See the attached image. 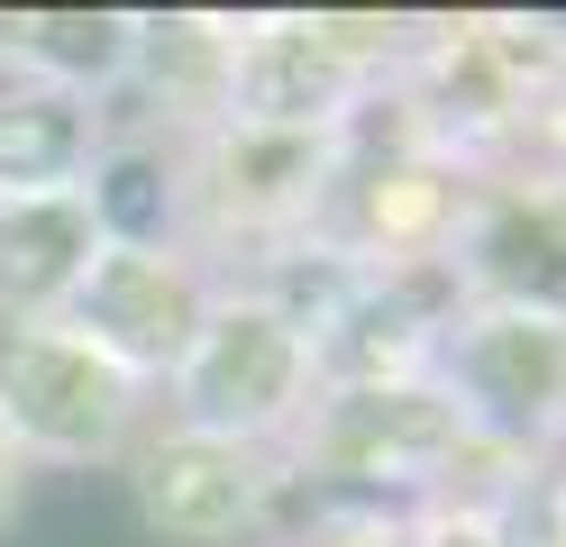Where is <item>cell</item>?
I'll return each mask as SVG.
<instances>
[{
  "label": "cell",
  "mask_w": 566,
  "mask_h": 547,
  "mask_svg": "<svg viewBox=\"0 0 566 547\" xmlns=\"http://www.w3.org/2000/svg\"><path fill=\"white\" fill-rule=\"evenodd\" d=\"M174 429L192 438H229V448H283L302 438L311 401H321V356H311V328L293 311H274L256 283H220L210 311L192 328L184 365L165 375Z\"/></svg>",
  "instance_id": "1"
},
{
  "label": "cell",
  "mask_w": 566,
  "mask_h": 547,
  "mask_svg": "<svg viewBox=\"0 0 566 547\" xmlns=\"http://www.w3.org/2000/svg\"><path fill=\"white\" fill-rule=\"evenodd\" d=\"M147 392L64 319L0 328V429L28 465H119L147 429Z\"/></svg>",
  "instance_id": "2"
},
{
  "label": "cell",
  "mask_w": 566,
  "mask_h": 547,
  "mask_svg": "<svg viewBox=\"0 0 566 547\" xmlns=\"http://www.w3.org/2000/svg\"><path fill=\"white\" fill-rule=\"evenodd\" d=\"M439 392L493 448H548L566 429V319L530 311H457L439 338Z\"/></svg>",
  "instance_id": "3"
},
{
  "label": "cell",
  "mask_w": 566,
  "mask_h": 547,
  "mask_svg": "<svg viewBox=\"0 0 566 547\" xmlns=\"http://www.w3.org/2000/svg\"><path fill=\"white\" fill-rule=\"evenodd\" d=\"M210 292L220 283H210V265L192 246H101L83 292L64 302V328L92 338L101 356H119L137 383H165L192 347Z\"/></svg>",
  "instance_id": "4"
},
{
  "label": "cell",
  "mask_w": 566,
  "mask_h": 547,
  "mask_svg": "<svg viewBox=\"0 0 566 547\" xmlns=\"http://www.w3.org/2000/svg\"><path fill=\"white\" fill-rule=\"evenodd\" d=\"M302 456L338 484H439L467 456V420L439 383H347L311 401Z\"/></svg>",
  "instance_id": "5"
},
{
  "label": "cell",
  "mask_w": 566,
  "mask_h": 547,
  "mask_svg": "<svg viewBox=\"0 0 566 547\" xmlns=\"http://www.w3.org/2000/svg\"><path fill=\"white\" fill-rule=\"evenodd\" d=\"M366 64L338 46L321 19H274L229 36V83L210 128H256V137H338V119L357 109Z\"/></svg>",
  "instance_id": "6"
},
{
  "label": "cell",
  "mask_w": 566,
  "mask_h": 547,
  "mask_svg": "<svg viewBox=\"0 0 566 547\" xmlns=\"http://www.w3.org/2000/svg\"><path fill=\"white\" fill-rule=\"evenodd\" d=\"M128 484H137V520L174 547H229L265 520V502L283 484V448H229V438H137L128 448Z\"/></svg>",
  "instance_id": "7"
},
{
  "label": "cell",
  "mask_w": 566,
  "mask_h": 547,
  "mask_svg": "<svg viewBox=\"0 0 566 547\" xmlns=\"http://www.w3.org/2000/svg\"><path fill=\"white\" fill-rule=\"evenodd\" d=\"M439 265L457 283V302L475 292V311L566 319V201L557 192H484V201H467Z\"/></svg>",
  "instance_id": "8"
},
{
  "label": "cell",
  "mask_w": 566,
  "mask_h": 547,
  "mask_svg": "<svg viewBox=\"0 0 566 547\" xmlns=\"http://www.w3.org/2000/svg\"><path fill=\"white\" fill-rule=\"evenodd\" d=\"M329 192V137H256V128H201L192 146V210L238 229H293Z\"/></svg>",
  "instance_id": "9"
},
{
  "label": "cell",
  "mask_w": 566,
  "mask_h": 547,
  "mask_svg": "<svg viewBox=\"0 0 566 547\" xmlns=\"http://www.w3.org/2000/svg\"><path fill=\"white\" fill-rule=\"evenodd\" d=\"M111 246L83 192H28L0 201V328H38L64 319V302L83 292L92 255Z\"/></svg>",
  "instance_id": "10"
},
{
  "label": "cell",
  "mask_w": 566,
  "mask_h": 547,
  "mask_svg": "<svg viewBox=\"0 0 566 547\" xmlns=\"http://www.w3.org/2000/svg\"><path fill=\"white\" fill-rule=\"evenodd\" d=\"M101 146H111V109H101L92 92L28 83V73L0 83V201L83 192V173L101 165Z\"/></svg>",
  "instance_id": "11"
},
{
  "label": "cell",
  "mask_w": 566,
  "mask_h": 547,
  "mask_svg": "<svg viewBox=\"0 0 566 547\" xmlns=\"http://www.w3.org/2000/svg\"><path fill=\"white\" fill-rule=\"evenodd\" d=\"M83 201L111 246H192V146L111 128L101 165L83 173Z\"/></svg>",
  "instance_id": "12"
},
{
  "label": "cell",
  "mask_w": 566,
  "mask_h": 547,
  "mask_svg": "<svg viewBox=\"0 0 566 547\" xmlns=\"http://www.w3.org/2000/svg\"><path fill=\"white\" fill-rule=\"evenodd\" d=\"M137 36H147L137 10H19V19H0V55L28 83H64V92L111 101L137 64Z\"/></svg>",
  "instance_id": "13"
},
{
  "label": "cell",
  "mask_w": 566,
  "mask_h": 547,
  "mask_svg": "<svg viewBox=\"0 0 566 547\" xmlns=\"http://www.w3.org/2000/svg\"><path fill=\"white\" fill-rule=\"evenodd\" d=\"M28 474H38V465H28V456L10 448V429H0V538L28 520Z\"/></svg>",
  "instance_id": "14"
}]
</instances>
